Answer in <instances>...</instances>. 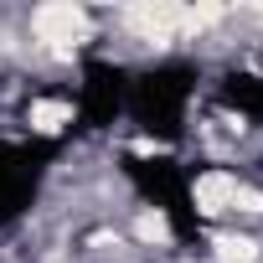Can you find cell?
Here are the masks:
<instances>
[{
  "instance_id": "1",
  "label": "cell",
  "mask_w": 263,
  "mask_h": 263,
  "mask_svg": "<svg viewBox=\"0 0 263 263\" xmlns=\"http://www.w3.org/2000/svg\"><path fill=\"white\" fill-rule=\"evenodd\" d=\"M201 72L191 62H155L145 72H129V93H124V119H135L140 135L155 140H181L186 129V108L196 98Z\"/></svg>"
},
{
  "instance_id": "2",
  "label": "cell",
  "mask_w": 263,
  "mask_h": 263,
  "mask_svg": "<svg viewBox=\"0 0 263 263\" xmlns=\"http://www.w3.org/2000/svg\"><path fill=\"white\" fill-rule=\"evenodd\" d=\"M119 165L160 206V217L171 222L176 242H186V248L206 242V227H201V212H196V186H191V171L181 160H171V155H119Z\"/></svg>"
},
{
  "instance_id": "3",
  "label": "cell",
  "mask_w": 263,
  "mask_h": 263,
  "mask_svg": "<svg viewBox=\"0 0 263 263\" xmlns=\"http://www.w3.org/2000/svg\"><path fill=\"white\" fill-rule=\"evenodd\" d=\"M62 155V140H0V227H11L47 181L52 160Z\"/></svg>"
},
{
  "instance_id": "4",
  "label": "cell",
  "mask_w": 263,
  "mask_h": 263,
  "mask_svg": "<svg viewBox=\"0 0 263 263\" xmlns=\"http://www.w3.org/2000/svg\"><path fill=\"white\" fill-rule=\"evenodd\" d=\"M124 93H129V72L103 57H88L78 83V129H108L114 119H124Z\"/></svg>"
},
{
  "instance_id": "5",
  "label": "cell",
  "mask_w": 263,
  "mask_h": 263,
  "mask_svg": "<svg viewBox=\"0 0 263 263\" xmlns=\"http://www.w3.org/2000/svg\"><path fill=\"white\" fill-rule=\"evenodd\" d=\"M217 98H222L227 108L248 114L253 124H263V78H258V72H227V78L217 83Z\"/></svg>"
}]
</instances>
